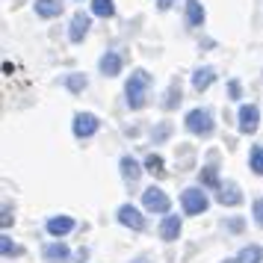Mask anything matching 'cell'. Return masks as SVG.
<instances>
[{
  "label": "cell",
  "instance_id": "cell-20",
  "mask_svg": "<svg viewBox=\"0 0 263 263\" xmlns=\"http://www.w3.org/2000/svg\"><path fill=\"white\" fill-rule=\"evenodd\" d=\"M92 12L101 18H112L116 15V3L112 0H92Z\"/></svg>",
  "mask_w": 263,
  "mask_h": 263
},
{
  "label": "cell",
  "instance_id": "cell-26",
  "mask_svg": "<svg viewBox=\"0 0 263 263\" xmlns=\"http://www.w3.org/2000/svg\"><path fill=\"white\" fill-rule=\"evenodd\" d=\"M201 180L207 186H219V178H216V168H204L201 172Z\"/></svg>",
  "mask_w": 263,
  "mask_h": 263
},
{
  "label": "cell",
  "instance_id": "cell-8",
  "mask_svg": "<svg viewBox=\"0 0 263 263\" xmlns=\"http://www.w3.org/2000/svg\"><path fill=\"white\" fill-rule=\"evenodd\" d=\"M89 24H92V21H89V15H86V12H74V18H71V30H68V39H71L74 45L86 39V33H89Z\"/></svg>",
  "mask_w": 263,
  "mask_h": 263
},
{
  "label": "cell",
  "instance_id": "cell-13",
  "mask_svg": "<svg viewBox=\"0 0 263 263\" xmlns=\"http://www.w3.org/2000/svg\"><path fill=\"white\" fill-rule=\"evenodd\" d=\"M42 254H45L48 263H62V260H68V246L65 242H48Z\"/></svg>",
  "mask_w": 263,
  "mask_h": 263
},
{
  "label": "cell",
  "instance_id": "cell-12",
  "mask_svg": "<svg viewBox=\"0 0 263 263\" xmlns=\"http://www.w3.org/2000/svg\"><path fill=\"white\" fill-rule=\"evenodd\" d=\"M213 80H216V71L210 65H204V68H198V71L192 74V89H195V92H204V89H210Z\"/></svg>",
  "mask_w": 263,
  "mask_h": 263
},
{
  "label": "cell",
  "instance_id": "cell-27",
  "mask_svg": "<svg viewBox=\"0 0 263 263\" xmlns=\"http://www.w3.org/2000/svg\"><path fill=\"white\" fill-rule=\"evenodd\" d=\"M254 219H257V225H263V198L254 201Z\"/></svg>",
  "mask_w": 263,
  "mask_h": 263
},
{
  "label": "cell",
  "instance_id": "cell-11",
  "mask_svg": "<svg viewBox=\"0 0 263 263\" xmlns=\"http://www.w3.org/2000/svg\"><path fill=\"white\" fill-rule=\"evenodd\" d=\"M98 65H101V74H104V77H116V74H121V57L119 53H112V50L104 53Z\"/></svg>",
  "mask_w": 263,
  "mask_h": 263
},
{
  "label": "cell",
  "instance_id": "cell-22",
  "mask_svg": "<svg viewBox=\"0 0 263 263\" xmlns=\"http://www.w3.org/2000/svg\"><path fill=\"white\" fill-rule=\"evenodd\" d=\"M251 168H254V175H263V148H251Z\"/></svg>",
  "mask_w": 263,
  "mask_h": 263
},
{
  "label": "cell",
  "instance_id": "cell-2",
  "mask_svg": "<svg viewBox=\"0 0 263 263\" xmlns=\"http://www.w3.org/2000/svg\"><path fill=\"white\" fill-rule=\"evenodd\" d=\"M186 130L195 136H210L213 133V116L207 109H190L186 112Z\"/></svg>",
  "mask_w": 263,
  "mask_h": 263
},
{
  "label": "cell",
  "instance_id": "cell-23",
  "mask_svg": "<svg viewBox=\"0 0 263 263\" xmlns=\"http://www.w3.org/2000/svg\"><path fill=\"white\" fill-rule=\"evenodd\" d=\"M175 104H180V83H172V89H168V98H166V109H172Z\"/></svg>",
  "mask_w": 263,
  "mask_h": 263
},
{
  "label": "cell",
  "instance_id": "cell-4",
  "mask_svg": "<svg viewBox=\"0 0 263 263\" xmlns=\"http://www.w3.org/2000/svg\"><path fill=\"white\" fill-rule=\"evenodd\" d=\"M142 204H145V210H151V213H168V207H172L168 195L160 186H148L142 192Z\"/></svg>",
  "mask_w": 263,
  "mask_h": 263
},
{
  "label": "cell",
  "instance_id": "cell-17",
  "mask_svg": "<svg viewBox=\"0 0 263 263\" xmlns=\"http://www.w3.org/2000/svg\"><path fill=\"white\" fill-rule=\"evenodd\" d=\"M201 21H204V6L198 0H186V24L201 27Z\"/></svg>",
  "mask_w": 263,
  "mask_h": 263
},
{
  "label": "cell",
  "instance_id": "cell-1",
  "mask_svg": "<svg viewBox=\"0 0 263 263\" xmlns=\"http://www.w3.org/2000/svg\"><path fill=\"white\" fill-rule=\"evenodd\" d=\"M148 89H151V74L148 71H133L130 80H127V89H124V95H127V107L130 109H142L148 104Z\"/></svg>",
  "mask_w": 263,
  "mask_h": 263
},
{
  "label": "cell",
  "instance_id": "cell-14",
  "mask_svg": "<svg viewBox=\"0 0 263 263\" xmlns=\"http://www.w3.org/2000/svg\"><path fill=\"white\" fill-rule=\"evenodd\" d=\"M160 237L166 239V242H175L180 237V219L178 216H166L163 219V225H160Z\"/></svg>",
  "mask_w": 263,
  "mask_h": 263
},
{
  "label": "cell",
  "instance_id": "cell-7",
  "mask_svg": "<svg viewBox=\"0 0 263 263\" xmlns=\"http://www.w3.org/2000/svg\"><path fill=\"white\" fill-rule=\"evenodd\" d=\"M119 222L124 228H133V231H142V228H145L142 213H139L133 204H121V207H119Z\"/></svg>",
  "mask_w": 263,
  "mask_h": 263
},
{
  "label": "cell",
  "instance_id": "cell-9",
  "mask_svg": "<svg viewBox=\"0 0 263 263\" xmlns=\"http://www.w3.org/2000/svg\"><path fill=\"white\" fill-rule=\"evenodd\" d=\"M257 121H260L257 107H239V133H254Z\"/></svg>",
  "mask_w": 263,
  "mask_h": 263
},
{
  "label": "cell",
  "instance_id": "cell-18",
  "mask_svg": "<svg viewBox=\"0 0 263 263\" xmlns=\"http://www.w3.org/2000/svg\"><path fill=\"white\" fill-rule=\"evenodd\" d=\"M263 260V249L260 246H246V249L239 251L237 263H260Z\"/></svg>",
  "mask_w": 263,
  "mask_h": 263
},
{
  "label": "cell",
  "instance_id": "cell-10",
  "mask_svg": "<svg viewBox=\"0 0 263 263\" xmlns=\"http://www.w3.org/2000/svg\"><path fill=\"white\" fill-rule=\"evenodd\" d=\"M71 231H74L71 216H53V219H48V234L50 237H65V234H71Z\"/></svg>",
  "mask_w": 263,
  "mask_h": 263
},
{
  "label": "cell",
  "instance_id": "cell-3",
  "mask_svg": "<svg viewBox=\"0 0 263 263\" xmlns=\"http://www.w3.org/2000/svg\"><path fill=\"white\" fill-rule=\"evenodd\" d=\"M180 201H183V210H186L190 216H198V213H204V210L210 207V198H207V195H204V190H198V186L183 190Z\"/></svg>",
  "mask_w": 263,
  "mask_h": 263
},
{
  "label": "cell",
  "instance_id": "cell-21",
  "mask_svg": "<svg viewBox=\"0 0 263 263\" xmlns=\"http://www.w3.org/2000/svg\"><path fill=\"white\" fill-rule=\"evenodd\" d=\"M65 86H68L71 92H83L86 89V77L83 74H68V77H65Z\"/></svg>",
  "mask_w": 263,
  "mask_h": 263
},
{
  "label": "cell",
  "instance_id": "cell-19",
  "mask_svg": "<svg viewBox=\"0 0 263 263\" xmlns=\"http://www.w3.org/2000/svg\"><path fill=\"white\" fill-rule=\"evenodd\" d=\"M145 172H151L154 178H163V175H166V168H163V157L160 154H148V160H145Z\"/></svg>",
  "mask_w": 263,
  "mask_h": 263
},
{
  "label": "cell",
  "instance_id": "cell-25",
  "mask_svg": "<svg viewBox=\"0 0 263 263\" xmlns=\"http://www.w3.org/2000/svg\"><path fill=\"white\" fill-rule=\"evenodd\" d=\"M168 133H172V124H168V121H163V124H160V127L154 130V142H163Z\"/></svg>",
  "mask_w": 263,
  "mask_h": 263
},
{
  "label": "cell",
  "instance_id": "cell-15",
  "mask_svg": "<svg viewBox=\"0 0 263 263\" xmlns=\"http://www.w3.org/2000/svg\"><path fill=\"white\" fill-rule=\"evenodd\" d=\"M36 15H42V18H57V15H62V3L60 0H36Z\"/></svg>",
  "mask_w": 263,
  "mask_h": 263
},
{
  "label": "cell",
  "instance_id": "cell-29",
  "mask_svg": "<svg viewBox=\"0 0 263 263\" xmlns=\"http://www.w3.org/2000/svg\"><path fill=\"white\" fill-rule=\"evenodd\" d=\"M157 6H160V9H168V6H172V0H157Z\"/></svg>",
  "mask_w": 263,
  "mask_h": 263
},
{
  "label": "cell",
  "instance_id": "cell-24",
  "mask_svg": "<svg viewBox=\"0 0 263 263\" xmlns=\"http://www.w3.org/2000/svg\"><path fill=\"white\" fill-rule=\"evenodd\" d=\"M0 249H3V254H6V257H9V254H21V249H18V246H15V242H12L9 237L0 239Z\"/></svg>",
  "mask_w": 263,
  "mask_h": 263
},
{
  "label": "cell",
  "instance_id": "cell-28",
  "mask_svg": "<svg viewBox=\"0 0 263 263\" xmlns=\"http://www.w3.org/2000/svg\"><path fill=\"white\" fill-rule=\"evenodd\" d=\"M228 92H231V98H239V83H237V80H231V86H228Z\"/></svg>",
  "mask_w": 263,
  "mask_h": 263
},
{
  "label": "cell",
  "instance_id": "cell-16",
  "mask_svg": "<svg viewBox=\"0 0 263 263\" xmlns=\"http://www.w3.org/2000/svg\"><path fill=\"white\" fill-rule=\"evenodd\" d=\"M139 175H142L139 163H136L133 157H121V178L130 180V183H136V180H139Z\"/></svg>",
  "mask_w": 263,
  "mask_h": 263
},
{
  "label": "cell",
  "instance_id": "cell-5",
  "mask_svg": "<svg viewBox=\"0 0 263 263\" xmlns=\"http://www.w3.org/2000/svg\"><path fill=\"white\" fill-rule=\"evenodd\" d=\"M98 127H101V121H98L92 112H80V116H74V136H77V139L92 136Z\"/></svg>",
  "mask_w": 263,
  "mask_h": 263
},
{
  "label": "cell",
  "instance_id": "cell-30",
  "mask_svg": "<svg viewBox=\"0 0 263 263\" xmlns=\"http://www.w3.org/2000/svg\"><path fill=\"white\" fill-rule=\"evenodd\" d=\"M133 263H148V260H133Z\"/></svg>",
  "mask_w": 263,
  "mask_h": 263
},
{
  "label": "cell",
  "instance_id": "cell-6",
  "mask_svg": "<svg viewBox=\"0 0 263 263\" xmlns=\"http://www.w3.org/2000/svg\"><path fill=\"white\" fill-rule=\"evenodd\" d=\"M216 201L219 204H225V207H237L239 201H242V195H239V186L234 183V180H228V183H219L216 186Z\"/></svg>",
  "mask_w": 263,
  "mask_h": 263
},
{
  "label": "cell",
  "instance_id": "cell-31",
  "mask_svg": "<svg viewBox=\"0 0 263 263\" xmlns=\"http://www.w3.org/2000/svg\"><path fill=\"white\" fill-rule=\"evenodd\" d=\"M225 263H237V260H225Z\"/></svg>",
  "mask_w": 263,
  "mask_h": 263
}]
</instances>
